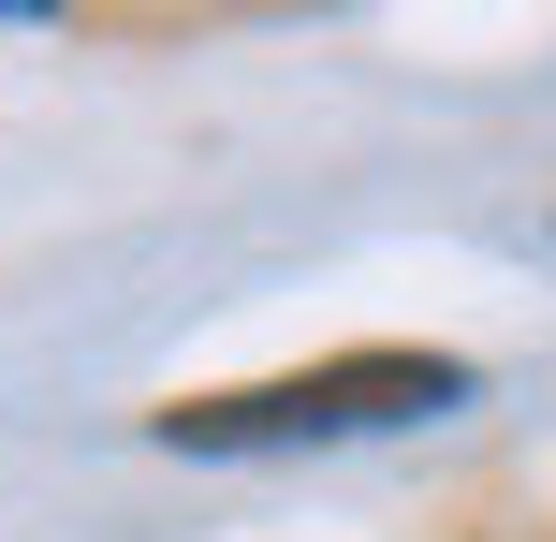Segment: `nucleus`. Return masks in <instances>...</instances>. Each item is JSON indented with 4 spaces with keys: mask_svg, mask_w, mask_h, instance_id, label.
I'll use <instances>...</instances> for the list:
<instances>
[{
    "mask_svg": "<svg viewBox=\"0 0 556 542\" xmlns=\"http://www.w3.org/2000/svg\"><path fill=\"white\" fill-rule=\"evenodd\" d=\"M469 396L454 352H337L293 381H235V396H176L162 440L176 455H264V440H352V426H425V411Z\"/></svg>",
    "mask_w": 556,
    "mask_h": 542,
    "instance_id": "f257e3e1",
    "label": "nucleus"
}]
</instances>
